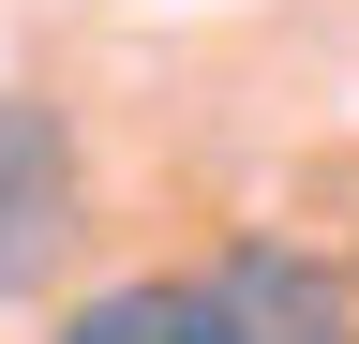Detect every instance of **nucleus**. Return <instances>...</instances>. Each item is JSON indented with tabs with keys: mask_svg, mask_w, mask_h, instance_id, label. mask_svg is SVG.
<instances>
[{
	"mask_svg": "<svg viewBox=\"0 0 359 344\" xmlns=\"http://www.w3.org/2000/svg\"><path fill=\"white\" fill-rule=\"evenodd\" d=\"M210 299H224L240 344H359V284L330 254H299V240H240L210 270Z\"/></svg>",
	"mask_w": 359,
	"mask_h": 344,
	"instance_id": "f257e3e1",
	"label": "nucleus"
},
{
	"mask_svg": "<svg viewBox=\"0 0 359 344\" xmlns=\"http://www.w3.org/2000/svg\"><path fill=\"white\" fill-rule=\"evenodd\" d=\"M60 344H240V329H224V299H210V270L195 284H105V299H75V315H60Z\"/></svg>",
	"mask_w": 359,
	"mask_h": 344,
	"instance_id": "f03ea898",
	"label": "nucleus"
},
{
	"mask_svg": "<svg viewBox=\"0 0 359 344\" xmlns=\"http://www.w3.org/2000/svg\"><path fill=\"white\" fill-rule=\"evenodd\" d=\"M60 240V120L45 105H0V270Z\"/></svg>",
	"mask_w": 359,
	"mask_h": 344,
	"instance_id": "7ed1b4c3",
	"label": "nucleus"
}]
</instances>
